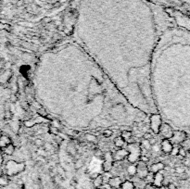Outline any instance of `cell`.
Returning a JSON list of instances; mask_svg holds the SVG:
<instances>
[{
  "label": "cell",
  "mask_w": 190,
  "mask_h": 189,
  "mask_svg": "<svg viewBox=\"0 0 190 189\" xmlns=\"http://www.w3.org/2000/svg\"><path fill=\"white\" fill-rule=\"evenodd\" d=\"M128 161L130 163H136L138 161L140 157V146L135 144H128Z\"/></svg>",
  "instance_id": "obj_1"
},
{
  "label": "cell",
  "mask_w": 190,
  "mask_h": 189,
  "mask_svg": "<svg viewBox=\"0 0 190 189\" xmlns=\"http://www.w3.org/2000/svg\"><path fill=\"white\" fill-rule=\"evenodd\" d=\"M15 166H13V162L10 161L7 164V167H6V173L7 175H9V176H12V175H16L19 172H22V171H24V164L22 163V164H18L15 162L14 164Z\"/></svg>",
  "instance_id": "obj_2"
},
{
  "label": "cell",
  "mask_w": 190,
  "mask_h": 189,
  "mask_svg": "<svg viewBox=\"0 0 190 189\" xmlns=\"http://www.w3.org/2000/svg\"><path fill=\"white\" fill-rule=\"evenodd\" d=\"M113 163H114V159H113V156H112V154L110 152L105 153L104 162L102 164L104 172H110L112 170V168H113Z\"/></svg>",
  "instance_id": "obj_3"
},
{
  "label": "cell",
  "mask_w": 190,
  "mask_h": 189,
  "mask_svg": "<svg viewBox=\"0 0 190 189\" xmlns=\"http://www.w3.org/2000/svg\"><path fill=\"white\" fill-rule=\"evenodd\" d=\"M149 172V169L147 168L146 163L141 161V160H138V163L136 165V175L138 176L141 179H145V177L147 175V173Z\"/></svg>",
  "instance_id": "obj_4"
},
{
  "label": "cell",
  "mask_w": 190,
  "mask_h": 189,
  "mask_svg": "<svg viewBox=\"0 0 190 189\" xmlns=\"http://www.w3.org/2000/svg\"><path fill=\"white\" fill-rule=\"evenodd\" d=\"M159 132H160V134L162 135L165 139L172 138V136L173 135V129L171 128V126L169 124H166V123L160 124Z\"/></svg>",
  "instance_id": "obj_5"
},
{
  "label": "cell",
  "mask_w": 190,
  "mask_h": 189,
  "mask_svg": "<svg viewBox=\"0 0 190 189\" xmlns=\"http://www.w3.org/2000/svg\"><path fill=\"white\" fill-rule=\"evenodd\" d=\"M129 155V152L127 149H124V148H119L113 155V159L114 161H123V160L127 158Z\"/></svg>",
  "instance_id": "obj_6"
},
{
  "label": "cell",
  "mask_w": 190,
  "mask_h": 189,
  "mask_svg": "<svg viewBox=\"0 0 190 189\" xmlns=\"http://www.w3.org/2000/svg\"><path fill=\"white\" fill-rule=\"evenodd\" d=\"M160 124H161V121H160V117L159 115H153L150 118V127L152 131H154L155 134H158L159 133Z\"/></svg>",
  "instance_id": "obj_7"
},
{
  "label": "cell",
  "mask_w": 190,
  "mask_h": 189,
  "mask_svg": "<svg viewBox=\"0 0 190 189\" xmlns=\"http://www.w3.org/2000/svg\"><path fill=\"white\" fill-rule=\"evenodd\" d=\"M163 180H164L163 174L161 173L160 172H157V173L154 174V179H153V182H152V185L155 187L161 186V185H162V184H163Z\"/></svg>",
  "instance_id": "obj_8"
},
{
  "label": "cell",
  "mask_w": 190,
  "mask_h": 189,
  "mask_svg": "<svg viewBox=\"0 0 190 189\" xmlns=\"http://www.w3.org/2000/svg\"><path fill=\"white\" fill-rule=\"evenodd\" d=\"M123 180L122 178L120 177V176H112L109 182H108V184L112 187V188H120L121 187V185L123 183Z\"/></svg>",
  "instance_id": "obj_9"
},
{
  "label": "cell",
  "mask_w": 190,
  "mask_h": 189,
  "mask_svg": "<svg viewBox=\"0 0 190 189\" xmlns=\"http://www.w3.org/2000/svg\"><path fill=\"white\" fill-rule=\"evenodd\" d=\"M173 148V146L172 143L169 141L168 139H163L160 143V149L164 153H171Z\"/></svg>",
  "instance_id": "obj_10"
},
{
  "label": "cell",
  "mask_w": 190,
  "mask_h": 189,
  "mask_svg": "<svg viewBox=\"0 0 190 189\" xmlns=\"http://www.w3.org/2000/svg\"><path fill=\"white\" fill-rule=\"evenodd\" d=\"M165 168V165L162 162H157V163H154L149 167V172H153L154 174L160 172V171H162Z\"/></svg>",
  "instance_id": "obj_11"
},
{
  "label": "cell",
  "mask_w": 190,
  "mask_h": 189,
  "mask_svg": "<svg viewBox=\"0 0 190 189\" xmlns=\"http://www.w3.org/2000/svg\"><path fill=\"white\" fill-rule=\"evenodd\" d=\"M185 134L182 132H176V133H173V135L172 136V139L174 143H180L182 141H184L185 140Z\"/></svg>",
  "instance_id": "obj_12"
},
{
  "label": "cell",
  "mask_w": 190,
  "mask_h": 189,
  "mask_svg": "<svg viewBox=\"0 0 190 189\" xmlns=\"http://www.w3.org/2000/svg\"><path fill=\"white\" fill-rule=\"evenodd\" d=\"M11 143V140L8 135H1L0 136V148H4L5 146L9 145Z\"/></svg>",
  "instance_id": "obj_13"
},
{
  "label": "cell",
  "mask_w": 190,
  "mask_h": 189,
  "mask_svg": "<svg viewBox=\"0 0 190 189\" xmlns=\"http://www.w3.org/2000/svg\"><path fill=\"white\" fill-rule=\"evenodd\" d=\"M3 149V152L6 154V155H8V156H11L14 154V152H15V146H14L13 144H9L7 146H5Z\"/></svg>",
  "instance_id": "obj_14"
},
{
  "label": "cell",
  "mask_w": 190,
  "mask_h": 189,
  "mask_svg": "<svg viewBox=\"0 0 190 189\" xmlns=\"http://www.w3.org/2000/svg\"><path fill=\"white\" fill-rule=\"evenodd\" d=\"M103 185V179H102V175L101 174H98V175L93 179V185L96 188H100Z\"/></svg>",
  "instance_id": "obj_15"
},
{
  "label": "cell",
  "mask_w": 190,
  "mask_h": 189,
  "mask_svg": "<svg viewBox=\"0 0 190 189\" xmlns=\"http://www.w3.org/2000/svg\"><path fill=\"white\" fill-rule=\"evenodd\" d=\"M120 188H121V189H136L135 185H133V182H131L129 180L123 181Z\"/></svg>",
  "instance_id": "obj_16"
},
{
  "label": "cell",
  "mask_w": 190,
  "mask_h": 189,
  "mask_svg": "<svg viewBox=\"0 0 190 189\" xmlns=\"http://www.w3.org/2000/svg\"><path fill=\"white\" fill-rule=\"evenodd\" d=\"M9 185V176L6 175V174H2L0 176V186L1 187H6L7 185Z\"/></svg>",
  "instance_id": "obj_17"
},
{
  "label": "cell",
  "mask_w": 190,
  "mask_h": 189,
  "mask_svg": "<svg viewBox=\"0 0 190 189\" xmlns=\"http://www.w3.org/2000/svg\"><path fill=\"white\" fill-rule=\"evenodd\" d=\"M124 144H125V141L120 135L117 136L115 138V140H114V145H115L116 148H123Z\"/></svg>",
  "instance_id": "obj_18"
},
{
  "label": "cell",
  "mask_w": 190,
  "mask_h": 189,
  "mask_svg": "<svg viewBox=\"0 0 190 189\" xmlns=\"http://www.w3.org/2000/svg\"><path fill=\"white\" fill-rule=\"evenodd\" d=\"M126 170H127V173L132 177V176L136 175V165L132 163L131 165H129L127 167V169H126Z\"/></svg>",
  "instance_id": "obj_19"
},
{
  "label": "cell",
  "mask_w": 190,
  "mask_h": 189,
  "mask_svg": "<svg viewBox=\"0 0 190 189\" xmlns=\"http://www.w3.org/2000/svg\"><path fill=\"white\" fill-rule=\"evenodd\" d=\"M120 136H121L124 140V141H126V140H128L129 138H131L133 136V133L131 131H129V130H127V131H122Z\"/></svg>",
  "instance_id": "obj_20"
},
{
  "label": "cell",
  "mask_w": 190,
  "mask_h": 189,
  "mask_svg": "<svg viewBox=\"0 0 190 189\" xmlns=\"http://www.w3.org/2000/svg\"><path fill=\"white\" fill-rule=\"evenodd\" d=\"M84 137H86V139L87 140V142H90V143H96L97 142V137L95 135L87 134V135H86Z\"/></svg>",
  "instance_id": "obj_21"
},
{
  "label": "cell",
  "mask_w": 190,
  "mask_h": 189,
  "mask_svg": "<svg viewBox=\"0 0 190 189\" xmlns=\"http://www.w3.org/2000/svg\"><path fill=\"white\" fill-rule=\"evenodd\" d=\"M36 154H37L38 156H40V157H44V158H46V157L47 156L48 152H47V151H46L43 148H38V149L36 150Z\"/></svg>",
  "instance_id": "obj_22"
},
{
  "label": "cell",
  "mask_w": 190,
  "mask_h": 189,
  "mask_svg": "<svg viewBox=\"0 0 190 189\" xmlns=\"http://www.w3.org/2000/svg\"><path fill=\"white\" fill-rule=\"evenodd\" d=\"M141 146H143V148H145V150H150V148H151V145H150V143H149V140H143L142 141V143H141Z\"/></svg>",
  "instance_id": "obj_23"
},
{
  "label": "cell",
  "mask_w": 190,
  "mask_h": 189,
  "mask_svg": "<svg viewBox=\"0 0 190 189\" xmlns=\"http://www.w3.org/2000/svg\"><path fill=\"white\" fill-rule=\"evenodd\" d=\"M83 163H84V162H83V159H78V160H76V161H75L74 166H75L76 169H80V168H82V167H83Z\"/></svg>",
  "instance_id": "obj_24"
},
{
  "label": "cell",
  "mask_w": 190,
  "mask_h": 189,
  "mask_svg": "<svg viewBox=\"0 0 190 189\" xmlns=\"http://www.w3.org/2000/svg\"><path fill=\"white\" fill-rule=\"evenodd\" d=\"M112 135H113V131L110 130V129L105 130V131L103 132V135H104L105 137H110V136H111Z\"/></svg>",
  "instance_id": "obj_25"
},
{
  "label": "cell",
  "mask_w": 190,
  "mask_h": 189,
  "mask_svg": "<svg viewBox=\"0 0 190 189\" xmlns=\"http://www.w3.org/2000/svg\"><path fill=\"white\" fill-rule=\"evenodd\" d=\"M152 137H153V135L150 134L149 132H146L143 134V139H145V140H149Z\"/></svg>",
  "instance_id": "obj_26"
},
{
  "label": "cell",
  "mask_w": 190,
  "mask_h": 189,
  "mask_svg": "<svg viewBox=\"0 0 190 189\" xmlns=\"http://www.w3.org/2000/svg\"><path fill=\"white\" fill-rule=\"evenodd\" d=\"M49 132L51 133V134H53L54 135H58V134H59V130H58V128H55V127H51L49 128Z\"/></svg>",
  "instance_id": "obj_27"
},
{
  "label": "cell",
  "mask_w": 190,
  "mask_h": 189,
  "mask_svg": "<svg viewBox=\"0 0 190 189\" xmlns=\"http://www.w3.org/2000/svg\"><path fill=\"white\" fill-rule=\"evenodd\" d=\"M34 143H36V146H39V148H42V146H43V145H44L43 139H36Z\"/></svg>",
  "instance_id": "obj_28"
},
{
  "label": "cell",
  "mask_w": 190,
  "mask_h": 189,
  "mask_svg": "<svg viewBox=\"0 0 190 189\" xmlns=\"http://www.w3.org/2000/svg\"><path fill=\"white\" fill-rule=\"evenodd\" d=\"M139 160H141V161L145 162V163H147L149 161V157H146V156H142L141 158L139 159Z\"/></svg>",
  "instance_id": "obj_29"
},
{
  "label": "cell",
  "mask_w": 190,
  "mask_h": 189,
  "mask_svg": "<svg viewBox=\"0 0 190 189\" xmlns=\"http://www.w3.org/2000/svg\"><path fill=\"white\" fill-rule=\"evenodd\" d=\"M149 141L150 145H151V146H153V145H155V144H156V143H157V138H155V137H152V138H150V139L149 140Z\"/></svg>",
  "instance_id": "obj_30"
},
{
  "label": "cell",
  "mask_w": 190,
  "mask_h": 189,
  "mask_svg": "<svg viewBox=\"0 0 190 189\" xmlns=\"http://www.w3.org/2000/svg\"><path fill=\"white\" fill-rule=\"evenodd\" d=\"M2 161H3V159H2V155H1V151H0V165L2 164Z\"/></svg>",
  "instance_id": "obj_31"
},
{
  "label": "cell",
  "mask_w": 190,
  "mask_h": 189,
  "mask_svg": "<svg viewBox=\"0 0 190 189\" xmlns=\"http://www.w3.org/2000/svg\"><path fill=\"white\" fill-rule=\"evenodd\" d=\"M155 189H166V188H165V186L161 185V186H159V187H155Z\"/></svg>",
  "instance_id": "obj_32"
},
{
  "label": "cell",
  "mask_w": 190,
  "mask_h": 189,
  "mask_svg": "<svg viewBox=\"0 0 190 189\" xmlns=\"http://www.w3.org/2000/svg\"><path fill=\"white\" fill-rule=\"evenodd\" d=\"M3 173H4V172H3V170H2V168L0 167V176H1Z\"/></svg>",
  "instance_id": "obj_33"
},
{
  "label": "cell",
  "mask_w": 190,
  "mask_h": 189,
  "mask_svg": "<svg viewBox=\"0 0 190 189\" xmlns=\"http://www.w3.org/2000/svg\"><path fill=\"white\" fill-rule=\"evenodd\" d=\"M1 135H1V133H0V136H1Z\"/></svg>",
  "instance_id": "obj_34"
}]
</instances>
